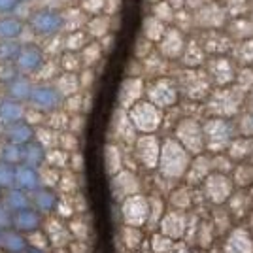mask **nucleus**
I'll use <instances>...</instances> for the list:
<instances>
[{"label": "nucleus", "instance_id": "7ed1b4c3", "mask_svg": "<svg viewBox=\"0 0 253 253\" xmlns=\"http://www.w3.org/2000/svg\"><path fill=\"white\" fill-rule=\"evenodd\" d=\"M121 211H123L125 223L132 225V227H140V225H144L146 219H148L149 206L144 197H140V195H130V197L123 202Z\"/></svg>", "mask_w": 253, "mask_h": 253}, {"label": "nucleus", "instance_id": "2eb2a0df", "mask_svg": "<svg viewBox=\"0 0 253 253\" xmlns=\"http://www.w3.org/2000/svg\"><path fill=\"white\" fill-rule=\"evenodd\" d=\"M32 89H34V85L27 78H23L21 74L15 76L11 82H8V96L19 100V102H25V100L31 98Z\"/></svg>", "mask_w": 253, "mask_h": 253}, {"label": "nucleus", "instance_id": "cd10ccee", "mask_svg": "<svg viewBox=\"0 0 253 253\" xmlns=\"http://www.w3.org/2000/svg\"><path fill=\"white\" fill-rule=\"evenodd\" d=\"M57 89L63 93V96H68V95H72V93H76V89H78L76 78L72 74L63 76V78H61V82L57 84Z\"/></svg>", "mask_w": 253, "mask_h": 253}, {"label": "nucleus", "instance_id": "5701e85b", "mask_svg": "<svg viewBox=\"0 0 253 253\" xmlns=\"http://www.w3.org/2000/svg\"><path fill=\"white\" fill-rule=\"evenodd\" d=\"M57 187L61 189L63 195H76L78 193V172H74V170L63 172Z\"/></svg>", "mask_w": 253, "mask_h": 253}, {"label": "nucleus", "instance_id": "473e14b6", "mask_svg": "<svg viewBox=\"0 0 253 253\" xmlns=\"http://www.w3.org/2000/svg\"><path fill=\"white\" fill-rule=\"evenodd\" d=\"M68 253H89L85 240H74L68 244Z\"/></svg>", "mask_w": 253, "mask_h": 253}, {"label": "nucleus", "instance_id": "7c9ffc66", "mask_svg": "<svg viewBox=\"0 0 253 253\" xmlns=\"http://www.w3.org/2000/svg\"><path fill=\"white\" fill-rule=\"evenodd\" d=\"M59 144H61V148L66 149V151H72V149H78V138L68 132V134L59 136Z\"/></svg>", "mask_w": 253, "mask_h": 253}, {"label": "nucleus", "instance_id": "b1692460", "mask_svg": "<svg viewBox=\"0 0 253 253\" xmlns=\"http://www.w3.org/2000/svg\"><path fill=\"white\" fill-rule=\"evenodd\" d=\"M59 169H53L49 165L43 163L42 167H38L40 172V183L42 187H57L59 185V179H61V172H57Z\"/></svg>", "mask_w": 253, "mask_h": 253}, {"label": "nucleus", "instance_id": "dca6fc26", "mask_svg": "<svg viewBox=\"0 0 253 253\" xmlns=\"http://www.w3.org/2000/svg\"><path fill=\"white\" fill-rule=\"evenodd\" d=\"M45 148H43L42 144L38 142V140H32L29 142L27 146H25V151H23V163L25 165H31L34 169H38V167H42L43 163H45Z\"/></svg>", "mask_w": 253, "mask_h": 253}, {"label": "nucleus", "instance_id": "20e7f679", "mask_svg": "<svg viewBox=\"0 0 253 253\" xmlns=\"http://www.w3.org/2000/svg\"><path fill=\"white\" fill-rule=\"evenodd\" d=\"M15 66L17 70L23 72V74H32V72H38L43 66V53L40 47L32 45V43H27L23 45L17 59H15Z\"/></svg>", "mask_w": 253, "mask_h": 253}, {"label": "nucleus", "instance_id": "aec40b11", "mask_svg": "<svg viewBox=\"0 0 253 253\" xmlns=\"http://www.w3.org/2000/svg\"><path fill=\"white\" fill-rule=\"evenodd\" d=\"M21 43L15 40H0V63L11 64L15 63L17 55L21 51Z\"/></svg>", "mask_w": 253, "mask_h": 253}, {"label": "nucleus", "instance_id": "39448f33", "mask_svg": "<svg viewBox=\"0 0 253 253\" xmlns=\"http://www.w3.org/2000/svg\"><path fill=\"white\" fill-rule=\"evenodd\" d=\"M45 232L49 236L51 248H55V250H66V246L70 244V238H72V232L68 229V225L59 215L49 217L45 221Z\"/></svg>", "mask_w": 253, "mask_h": 253}, {"label": "nucleus", "instance_id": "a878e982", "mask_svg": "<svg viewBox=\"0 0 253 253\" xmlns=\"http://www.w3.org/2000/svg\"><path fill=\"white\" fill-rule=\"evenodd\" d=\"M27 242H29V246H32V248H38V250H49V246H51V242H49V236H47V232L45 231H32V232H27Z\"/></svg>", "mask_w": 253, "mask_h": 253}, {"label": "nucleus", "instance_id": "4c0bfd02", "mask_svg": "<svg viewBox=\"0 0 253 253\" xmlns=\"http://www.w3.org/2000/svg\"><path fill=\"white\" fill-rule=\"evenodd\" d=\"M0 201H2V193H0Z\"/></svg>", "mask_w": 253, "mask_h": 253}, {"label": "nucleus", "instance_id": "c9c22d12", "mask_svg": "<svg viewBox=\"0 0 253 253\" xmlns=\"http://www.w3.org/2000/svg\"><path fill=\"white\" fill-rule=\"evenodd\" d=\"M55 253H66V250H57Z\"/></svg>", "mask_w": 253, "mask_h": 253}, {"label": "nucleus", "instance_id": "bb28decb", "mask_svg": "<svg viewBox=\"0 0 253 253\" xmlns=\"http://www.w3.org/2000/svg\"><path fill=\"white\" fill-rule=\"evenodd\" d=\"M36 140L42 144L45 149H53V146H55V142H59V136L53 132V128H38L36 130Z\"/></svg>", "mask_w": 253, "mask_h": 253}, {"label": "nucleus", "instance_id": "f704fd0d", "mask_svg": "<svg viewBox=\"0 0 253 253\" xmlns=\"http://www.w3.org/2000/svg\"><path fill=\"white\" fill-rule=\"evenodd\" d=\"M25 253H47V252H45V250H38V248H32V246H29Z\"/></svg>", "mask_w": 253, "mask_h": 253}, {"label": "nucleus", "instance_id": "393cba45", "mask_svg": "<svg viewBox=\"0 0 253 253\" xmlns=\"http://www.w3.org/2000/svg\"><path fill=\"white\" fill-rule=\"evenodd\" d=\"M0 187L4 189L15 187V165L0 161Z\"/></svg>", "mask_w": 253, "mask_h": 253}, {"label": "nucleus", "instance_id": "c756f323", "mask_svg": "<svg viewBox=\"0 0 253 253\" xmlns=\"http://www.w3.org/2000/svg\"><path fill=\"white\" fill-rule=\"evenodd\" d=\"M13 225V215L6 204H0V229H10Z\"/></svg>", "mask_w": 253, "mask_h": 253}, {"label": "nucleus", "instance_id": "412c9836", "mask_svg": "<svg viewBox=\"0 0 253 253\" xmlns=\"http://www.w3.org/2000/svg\"><path fill=\"white\" fill-rule=\"evenodd\" d=\"M70 151H66L63 148H53L49 149L47 153H45V165H49L53 169H59L63 170L68 167V163H70V155H68Z\"/></svg>", "mask_w": 253, "mask_h": 253}, {"label": "nucleus", "instance_id": "9b49d317", "mask_svg": "<svg viewBox=\"0 0 253 253\" xmlns=\"http://www.w3.org/2000/svg\"><path fill=\"white\" fill-rule=\"evenodd\" d=\"M27 117V112L19 100L15 98H2L0 100V123L2 125H11V123H17Z\"/></svg>", "mask_w": 253, "mask_h": 253}, {"label": "nucleus", "instance_id": "f3484780", "mask_svg": "<svg viewBox=\"0 0 253 253\" xmlns=\"http://www.w3.org/2000/svg\"><path fill=\"white\" fill-rule=\"evenodd\" d=\"M138 155H140V161L146 165V167H155L159 161V146L155 142V138H144L140 140L138 144Z\"/></svg>", "mask_w": 253, "mask_h": 253}, {"label": "nucleus", "instance_id": "423d86ee", "mask_svg": "<svg viewBox=\"0 0 253 253\" xmlns=\"http://www.w3.org/2000/svg\"><path fill=\"white\" fill-rule=\"evenodd\" d=\"M161 170L169 176H179L183 170V153L176 144H167L161 155Z\"/></svg>", "mask_w": 253, "mask_h": 253}, {"label": "nucleus", "instance_id": "2f4dec72", "mask_svg": "<svg viewBox=\"0 0 253 253\" xmlns=\"http://www.w3.org/2000/svg\"><path fill=\"white\" fill-rule=\"evenodd\" d=\"M23 0H0V13L6 15V13H11L19 8Z\"/></svg>", "mask_w": 253, "mask_h": 253}, {"label": "nucleus", "instance_id": "6ab92c4d", "mask_svg": "<svg viewBox=\"0 0 253 253\" xmlns=\"http://www.w3.org/2000/svg\"><path fill=\"white\" fill-rule=\"evenodd\" d=\"M23 151H25V146L13 144V142H4V144H0V161L17 167L23 163Z\"/></svg>", "mask_w": 253, "mask_h": 253}, {"label": "nucleus", "instance_id": "9d476101", "mask_svg": "<svg viewBox=\"0 0 253 253\" xmlns=\"http://www.w3.org/2000/svg\"><path fill=\"white\" fill-rule=\"evenodd\" d=\"M31 201L32 206L40 213H51L57 210V204H59V197L51 187H38L31 193Z\"/></svg>", "mask_w": 253, "mask_h": 253}, {"label": "nucleus", "instance_id": "a211bd4d", "mask_svg": "<svg viewBox=\"0 0 253 253\" xmlns=\"http://www.w3.org/2000/svg\"><path fill=\"white\" fill-rule=\"evenodd\" d=\"M23 34V23L15 17H0V40H17Z\"/></svg>", "mask_w": 253, "mask_h": 253}, {"label": "nucleus", "instance_id": "4be33fe9", "mask_svg": "<svg viewBox=\"0 0 253 253\" xmlns=\"http://www.w3.org/2000/svg\"><path fill=\"white\" fill-rule=\"evenodd\" d=\"M68 229L72 232V236H74L76 240H87L89 238V223L85 221V217L82 215H74V217H70L68 219Z\"/></svg>", "mask_w": 253, "mask_h": 253}, {"label": "nucleus", "instance_id": "1a4fd4ad", "mask_svg": "<svg viewBox=\"0 0 253 253\" xmlns=\"http://www.w3.org/2000/svg\"><path fill=\"white\" fill-rule=\"evenodd\" d=\"M15 187L29 191V193H32V191L38 189V187H42L38 169H34L31 165H25V163L17 165L15 167Z\"/></svg>", "mask_w": 253, "mask_h": 253}, {"label": "nucleus", "instance_id": "c85d7f7f", "mask_svg": "<svg viewBox=\"0 0 253 253\" xmlns=\"http://www.w3.org/2000/svg\"><path fill=\"white\" fill-rule=\"evenodd\" d=\"M66 125H68V117H66V114H63V112H51V116H49V128H53V130H61V128H66Z\"/></svg>", "mask_w": 253, "mask_h": 253}, {"label": "nucleus", "instance_id": "72a5a7b5", "mask_svg": "<svg viewBox=\"0 0 253 253\" xmlns=\"http://www.w3.org/2000/svg\"><path fill=\"white\" fill-rule=\"evenodd\" d=\"M82 167H84V159L80 157V155H74V167H72V170H74V172H80Z\"/></svg>", "mask_w": 253, "mask_h": 253}, {"label": "nucleus", "instance_id": "6e6552de", "mask_svg": "<svg viewBox=\"0 0 253 253\" xmlns=\"http://www.w3.org/2000/svg\"><path fill=\"white\" fill-rule=\"evenodd\" d=\"M4 134H6V140L8 142H13V144H19V146H27L29 142H32L36 138V132L29 121H17V123H11V125H6L4 128Z\"/></svg>", "mask_w": 253, "mask_h": 253}, {"label": "nucleus", "instance_id": "f03ea898", "mask_svg": "<svg viewBox=\"0 0 253 253\" xmlns=\"http://www.w3.org/2000/svg\"><path fill=\"white\" fill-rule=\"evenodd\" d=\"M64 17L55 10H38L32 13L31 29L34 34L40 36H53L63 29Z\"/></svg>", "mask_w": 253, "mask_h": 253}, {"label": "nucleus", "instance_id": "4468645a", "mask_svg": "<svg viewBox=\"0 0 253 253\" xmlns=\"http://www.w3.org/2000/svg\"><path fill=\"white\" fill-rule=\"evenodd\" d=\"M0 248L8 253H25L27 248H29V242H27V236H23L21 232L17 231H6L2 232V242H0Z\"/></svg>", "mask_w": 253, "mask_h": 253}, {"label": "nucleus", "instance_id": "f8f14e48", "mask_svg": "<svg viewBox=\"0 0 253 253\" xmlns=\"http://www.w3.org/2000/svg\"><path fill=\"white\" fill-rule=\"evenodd\" d=\"M40 211L32 210V208H25V210H19L13 213V227L19 232H32L40 227Z\"/></svg>", "mask_w": 253, "mask_h": 253}, {"label": "nucleus", "instance_id": "e433bc0d", "mask_svg": "<svg viewBox=\"0 0 253 253\" xmlns=\"http://www.w3.org/2000/svg\"><path fill=\"white\" fill-rule=\"evenodd\" d=\"M2 232H4V231H2V229H0V242H2Z\"/></svg>", "mask_w": 253, "mask_h": 253}, {"label": "nucleus", "instance_id": "ddd939ff", "mask_svg": "<svg viewBox=\"0 0 253 253\" xmlns=\"http://www.w3.org/2000/svg\"><path fill=\"white\" fill-rule=\"evenodd\" d=\"M4 204L13 213L19 210H25V208H31V193L25 189H19V187H10V189H6V195H4Z\"/></svg>", "mask_w": 253, "mask_h": 253}, {"label": "nucleus", "instance_id": "0eeeda50", "mask_svg": "<svg viewBox=\"0 0 253 253\" xmlns=\"http://www.w3.org/2000/svg\"><path fill=\"white\" fill-rule=\"evenodd\" d=\"M132 123L140 128V130H153V128H157L159 125V112L153 108L151 104H138L134 110H132Z\"/></svg>", "mask_w": 253, "mask_h": 253}, {"label": "nucleus", "instance_id": "f257e3e1", "mask_svg": "<svg viewBox=\"0 0 253 253\" xmlns=\"http://www.w3.org/2000/svg\"><path fill=\"white\" fill-rule=\"evenodd\" d=\"M63 93L53 85H34L29 102L32 104V108L51 114L63 104Z\"/></svg>", "mask_w": 253, "mask_h": 253}]
</instances>
